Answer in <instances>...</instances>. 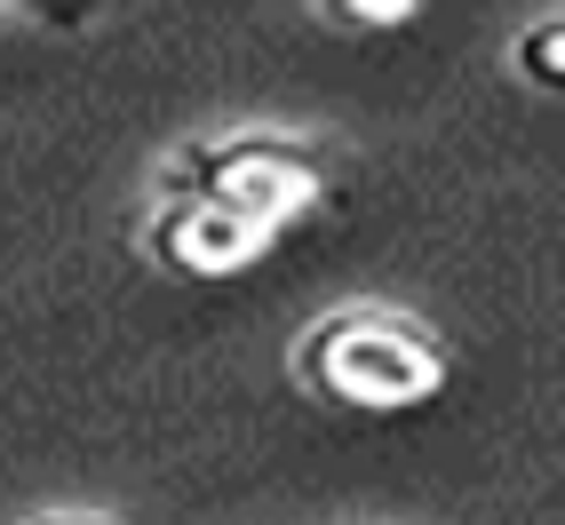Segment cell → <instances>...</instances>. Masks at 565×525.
I'll return each mask as SVG.
<instances>
[{"label": "cell", "mask_w": 565, "mask_h": 525, "mask_svg": "<svg viewBox=\"0 0 565 525\" xmlns=\"http://www.w3.org/2000/svg\"><path fill=\"white\" fill-rule=\"evenodd\" d=\"M295 383L343 415H406L446 383V343L391 303H343L295 343Z\"/></svg>", "instance_id": "cell-1"}, {"label": "cell", "mask_w": 565, "mask_h": 525, "mask_svg": "<svg viewBox=\"0 0 565 525\" xmlns=\"http://www.w3.org/2000/svg\"><path fill=\"white\" fill-rule=\"evenodd\" d=\"M160 200H207V207L247 215L271 239H287V223H303L327 200V152L287 128H232V136L192 143L160 175Z\"/></svg>", "instance_id": "cell-2"}, {"label": "cell", "mask_w": 565, "mask_h": 525, "mask_svg": "<svg viewBox=\"0 0 565 525\" xmlns=\"http://www.w3.org/2000/svg\"><path fill=\"white\" fill-rule=\"evenodd\" d=\"M279 239L263 232V223L223 215L207 200H152V215H143V255H152L168 279H239Z\"/></svg>", "instance_id": "cell-3"}, {"label": "cell", "mask_w": 565, "mask_h": 525, "mask_svg": "<svg viewBox=\"0 0 565 525\" xmlns=\"http://www.w3.org/2000/svg\"><path fill=\"white\" fill-rule=\"evenodd\" d=\"M518 72L534 88H550V96L565 88V9H542L534 24L518 32Z\"/></svg>", "instance_id": "cell-4"}, {"label": "cell", "mask_w": 565, "mask_h": 525, "mask_svg": "<svg viewBox=\"0 0 565 525\" xmlns=\"http://www.w3.org/2000/svg\"><path fill=\"white\" fill-rule=\"evenodd\" d=\"M319 24H334V32H391V24H414V9L406 0H391V9H319Z\"/></svg>", "instance_id": "cell-5"}, {"label": "cell", "mask_w": 565, "mask_h": 525, "mask_svg": "<svg viewBox=\"0 0 565 525\" xmlns=\"http://www.w3.org/2000/svg\"><path fill=\"white\" fill-rule=\"evenodd\" d=\"M17 525H111V517H88V510H32Z\"/></svg>", "instance_id": "cell-6"}, {"label": "cell", "mask_w": 565, "mask_h": 525, "mask_svg": "<svg viewBox=\"0 0 565 525\" xmlns=\"http://www.w3.org/2000/svg\"><path fill=\"white\" fill-rule=\"evenodd\" d=\"M0 24H9V9H0Z\"/></svg>", "instance_id": "cell-7"}]
</instances>
